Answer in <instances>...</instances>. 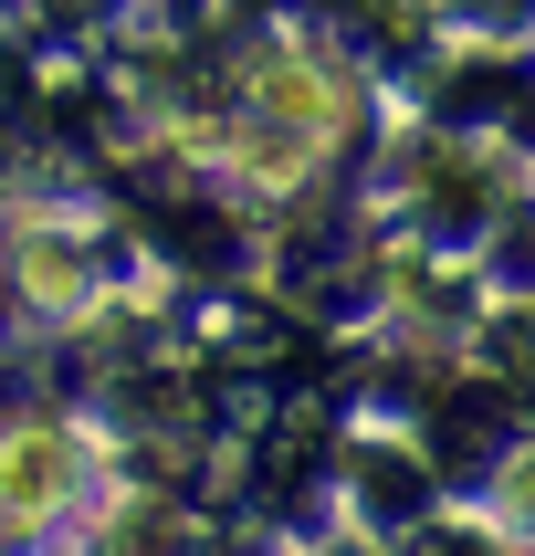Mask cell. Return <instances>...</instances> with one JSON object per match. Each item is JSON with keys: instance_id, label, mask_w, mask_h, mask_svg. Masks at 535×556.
Wrapping results in <instances>:
<instances>
[{"instance_id": "6da1fadb", "label": "cell", "mask_w": 535, "mask_h": 556, "mask_svg": "<svg viewBox=\"0 0 535 556\" xmlns=\"http://www.w3.org/2000/svg\"><path fill=\"white\" fill-rule=\"evenodd\" d=\"M63 472H74V463H63V441L53 431H22L11 452H0V504H11V515H42V504L63 494Z\"/></svg>"}]
</instances>
